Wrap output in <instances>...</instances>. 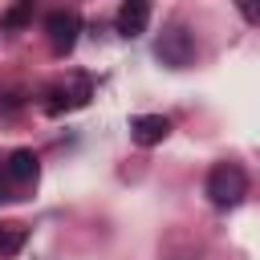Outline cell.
Returning <instances> with one entry per match:
<instances>
[{"mask_svg": "<svg viewBox=\"0 0 260 260\" xmlns=\"http://www.w3.org/2000/svg\"><path fill=\"white\" fill-rule=\"evenodd\" d=\"M207 199L215 203V207H236L244 195H248V175L236 167V162H215L211 171H207Z\"/></svg>", "mask_w": 260, "mask_h": 260, "instance_id": "obj_1", "label": "cell"}, {"mask_svg": "<svg viewBox=\"0 0 260 260\" xmlns=\"http://www.w3.org/2000/svg\"><path fill=\"white\" fill-rule=\"evenodd\" d=\"M154 53H158V61H162V65L183 69V65H191V61H195V37H191L183 24H171V28L158 37Z\"/></svg>", "mask_w": 260, "mask_h": 260, "instance_id": "obj_2", "label": "cell"}, {"mask_svg": "<svg viewBox=\"0 0 260 260\" xmlns=\"http://www.w3.org/2000/svg\"><path fill=\"white\" fill-rule=\"evenodd\" d=\"M45 28H49V41H53V49H57V53H69V49H73V41H77V28H81V20H77V12H49Z\"/></svg>", "mask_w": 260, "mask_h": 260, "instance_id": "obj_3", "label": "cell"}, {"mask_svg": "<svg viewBox=\"0 0 260 260\" xmlns=\"http://www.w3.org/2000/svg\"><path fill=\"white\" fill-rule=\"evenodd\" d=\"M167 134H171V122H167L162 114H138V118L130 122V138H134L138 146H158Z\"/></svg>", "mask_w": 260, "mask_h": 260, "instance_id": "obj_4", "label": "cell"}, {"mask_svg": "<svg viewBox=\"0 0 260 260\" xmlns=\"http://www.w3.org/2000/svg\"><path fill=\"white\" fill-rule=\"evenodd\" d=\"M150 24V0H122L118 8V32L122 37H142Z\"/></svg>", "mask_w": 260, "mask_h": 260, "instance_id": "obj_5", "label": "cell"}, {"mask_svg": "<svg viewBox=\"0 0 260 260\" xmlns=\"http://www.w3.org/2000/svg\"><path fill=\"white\" fill-rule=\"evenodd\" d=\"M37 154L32 150H12L8 154V162H4V175L16 183V187H28V183H37Z\"/></svg>", "mask_w": 260, "mask_h": 260, "instance_id": "obj_6", "label": "cell"}, {"mask_svg": "<svg viewBox=\"0 0 260 260\" xmlns=\"http://www.w3.org/2000/svg\"><path fill=\"white\" fill-rule=\"evenodd\" d=\"M28 240V232L20 228V223H4L0 228V256H12V252H20V244Z\"/></svg>", "mask_w": 260, "mask_h": 260, "instance_id": "obj_7", "label": "cell"}, {"mask_svg": "<svg viewBox=\"0 0 260 260\" xmlns=\"http://www.w3.org/2000/svg\"><path fill=\"white\" fill-rule=\"evenodd\" d=\"M28 16H32V0H16V4L8 8V16H4V32H16Z\"/></svg>", "mask_w": 260, "mask_h": 260, "instance_id": "obj_8", "label": "cell"}, {"mask_svg": "<svg viewBox=\"0 0 260 260\" xmlns=\"http://www.w3.org/2000/svg\"><path fill=\"white\" fill-rule=\"evenodd\" d=\"M236 8L248 24H260V0H236Z\"/></svg>", "mask_w": 260, "mask_h": 260, "instance_id": "obj_9", "label": "cell"}, {"mask_svg": "<svg viewBox=\"0 0 260 260\" xmlns=\"http://www.w3.org/2000/svg\"><path fill=\"white\" fill-rule=\"evenodd\" d=\"M0 199H4V167H0Z\"/></svg>", "mask_w": 260, "mask_h": 260, "instance_id": "obj_10", "label": "cell"}]
</instances>
